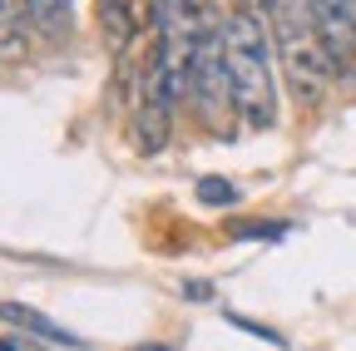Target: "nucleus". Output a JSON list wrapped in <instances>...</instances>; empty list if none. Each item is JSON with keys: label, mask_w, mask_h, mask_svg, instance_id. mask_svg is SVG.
<instances>
[{"label": "nucleus", "mask_w": 356, "mask_h": 351, "mask_svg": "<svg viewBox=\"0 0 356 351\" xmlns=\"http://www.w3.org/2000/svg\"><path fill=\"white\" fill-rule=\"evenodd\" d=\"M222 55H228L233 79V104L252 129L277 124V79H273V30L257 20L248 6H238L222 20Z\"/></svg>", "instance_id": "f257e3e1"}, {"label": "nucleus", "mask_w": 356, "mask_h": 351, "mask_svg": "<svg viewBox=\"0 0 356 351\" xmlns=\"http://www.w3.org/2000/svg\"><path fill=\"white\" fill-rule=\"evenodd\" d=\"M267 30L277 40V55L292 74V84L302 95H317L322 84L332 79V50L322 45L317 25H312V10L307 0H273V10H267Z\"/></svg>", "instance_id": "f03ea898"}, {"label": "nucleus", "mask_w": 356, "mask_h": 351, "mask_svg": "<svg viewBox=\"0 0 356 351\" xmlns=\"http://www.w3.org/2000/svg\"><path fill=\"white\" fill-rule=\"evenodd\" d=\"M188 99L198 119L218 124L233 104V79H228V55H222V20L213 6L198 10V35H193V60H188Z\"/></svg>", "instance_id": "7ed1b4c3"}, {"label": "nucleus", "mask_w": 356, "mask_h": 351, "mask_svg": "<svg viewBox=\"0 0 356 351\" xmlns=\"http://www.w3.org/2000/svg\"><path fill=\"white\" fill-rule=\"evenodd\" d=\"M173 109H178V95H173V84L159 65V55L149 60L144 70V95H139V154H159L168 144V124H173Z\"/></svg>", "instance_id": "20e7f679"}, {"label": "nucleus", "mask_w": 356, "mask_h": 351, "mask_svg": "<svg viewBox=\"0 0 356 351\" xmlns=\"http://www.w3.org/2000/svg\"><path fill=\"white\" fill-rule=\"evenodd\" d=\"M307 10H312V25H317L322 45L332 50V60L346 65L356 55V10H351V0H307Z\"/></svg>", "instance_id": "39448f33"}, {"label": "nucleus", "mask_w": 356, "mask_h": 351, "mask_svg": "<svg viewBox=\"0 0 356 351\" xmlns=\"http://www.w3.org/2000/svg\"><path fill=\"white\" fill-rule=\"evenodd\" d=\"M0 317H6L10 327H20V332H30V336H40V341H50V346H84L70 327H60V322H50L44 312H35V307H20V302H0Z\"/></svg>", "instance_id": "423d86ee"}, {"label": "nucleus", "mask_w": 356, "mask_h": 351, "mask_svg": "<svg viewBox=\"0 0 356 351\" xmlns=\"http://www.w3.org/2000/svg\"><path fill=\"white\" fill-rule=\"evenodd\" d=\"M25 15L40 35H65L70 30V0H25Z\"/></svg>", "instance_id": "0eeeda50"}, {"label": "nucleus", "mask_w": 356, "mask_h": 351, "mask_svg": "<svg viewBox=\"0 0 356 351\" xmlns=\"http://www.w3.org/2000/svg\"><path fill=\"white\" fill-rule=\"evenodd\" d=\"M25 0H0V55H15L20 50V40H25Z\"/></svg>", "instance_id": "6e6552de"}, {"label": "nucleus", "mask_w": 356, "mask_h": 351, "mask_svg": "<svg viewBox=\"0 0 356 351\" xmlns=\"http://www.w3.org/2000/svg\"><path fill=\"white\" fill-rule=\"evenodd\" d=\"M198 198H203L208 208H228V203H238L243 193H238L233 183H222V179H198Z\"/></svg>", "instance_id": "1a4fd4ad"}, {"label": "nucleus", "mask_w": 356, "mask_h": 351, "mask_svg": "<svg viewBox=\"0 0 356 351\" xmlns=\"http://www.w3.org/2000/svg\"><path fill=\"white\" fill-rule=\"evenodd\" d=\"M228 322H233V327H243V332H252V336H257V341H273V346H282V336H277V332H273V327H257V322H248V317H238V312H233V317H228Z\"/></svg>", "instance_id": "9d476101"}, {"label": "nucleus", "mask_w": 356, "mask_h": 351, "mask_svg": "<svg viewBox=\"0 0 356 351\" xmlns=\"http://www.w3.org/2000/svg\"><path fill=\"white\" fill-rule=\"evenodd\" d=\"M99 10H104V20H109L114 35H119V25H124V0H99Z\"/></svg>", "instance_id": "9b49d317"}, {"label": "nucleus", "mask_w": 356, "mask_h": 351, "mask_svg": "<svg viewBox=\"0 0 356 351\" xmlns=\"http://www.w3.org/2000/svg\"><path fill=\"white\" fill-rule=\"evenodd\" d=\"M129 351H178V346H159V341H144V346H129Z\"/></svg>", "instance_id": "f8f14e48"}, {"label": "nucleus", "mask_w": 356, "mask_h": 351, "mask_svg": "<svg viewBox=\"0 0 356 351\" xmlns=\"http://www.w3.org/2000/svg\"><path fill=\"white\" fill-rule=\"evenodd\" d=\"M0 351H20V346H15V341H10V336H0Z\"/></svg>", "instance_id": "ddd939ff"}, {"label": "nucleus", "mask_w": 356, "mask_h": 351, "mask_svg": "<svg viewBox=\"0 0 356 351\" xmlns=\"http://www.w3.org/2000/svg\"><path fill=\"white\" fill-rule=\"evenodd\" d=\"M351 10H356V0H351Z\"/></svg>", "instance_id": "4468645a"}]
</instances>
